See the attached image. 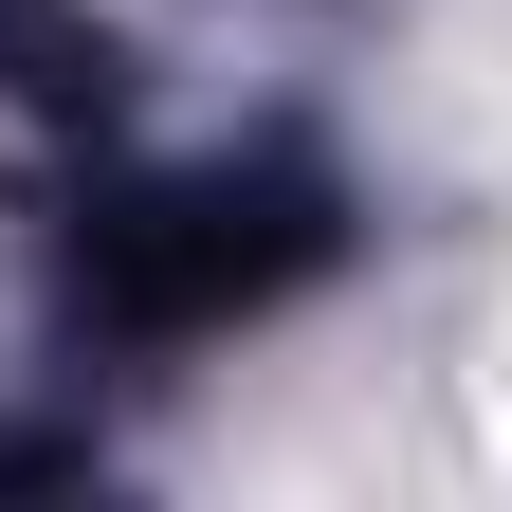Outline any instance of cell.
<instances>
[{"instance_id":"obj_1","label":"cell","mask_w":512,"mask_h":512,"mask_svg":"<svg viewBox=\"0 0 512 512\" xmlns=\"http://www.w3.org/2000/svg\"><path fill=\"white\" fill-rule=\"evenodd\" d=\"M330 183H293V165H202V183H147V202H110L92 220V311L128 348H183V330H238V311H275L330 275Z\"/></svg>"}]
</instances>
